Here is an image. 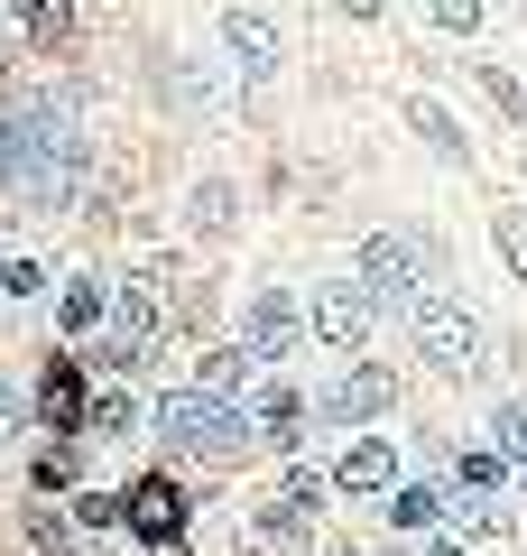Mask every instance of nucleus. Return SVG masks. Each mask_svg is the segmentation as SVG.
<instances>
[{
    "label": "nucleus",
    "mask_w": 527,
    "mask_h": 556,
    "mask_svg": "<svg viewBox=\"0 0 527 556\" xmlns=\"http://www.w3.org/2000/svg\"><path fill=\"white\" fill-rule=\"evenodd\" d=\"M0 288H10V298H38L47 269H38V260H0Z\"/></svg>",
    "instance_id": "cd10ccee"
},
{
    "label": "nucleus",
    "mask_w": 527,
    "mask_h": 556,
    "mask_svg": "<svg viewBox=\"0 0 527 556\" xmlns=\"http://www.w3.org/2000/svg\"><path fill=\"white\" fill-rule=\"evenodd\" d=\"M453 482H463V492H500V482H509V455H500V445H472V455L453 464Z\"/></svg>",
    "instance_id": "6ab92c4d"
},
{
    "label": "nucleus",
    "mask_w": 527,
    "mask_h": 556,
    "mask_svg": "<svg viewBox=\"0 0 527 556\" xmlns=\"http://www.w3.org/2000/svg\"><path fill=\"white\" fill-rule=\"evenodd\" d=\"M28 538H38L47 556H75V519L65 510H28Z\"/></svg>",
    "instance_id": "412c9836"
},
{
    "label": "nucleus",
    "mask_w": 527,
    "mask_h": 556,
    "mask_svg": "<svg viewBox=\"0 0 527 556\" xmlns=\"http://www.w3.org/2000/svg\"><path fill=\"white\" fill-rule=\"evenodd\" d=\"M490 445H500L509 464H527V408H500V417H490Z\"/></svg>",
    "instance_id": "5701e85b"
},
{
    "label": "nucleus",
    "mask_w": 527,
    "mask_h": 556,
    "mask_svg": "<svg viewBox=\"0 0 527 556\" xmlns=\"http://www.w3.org/2000/svg\"><path fill=\"white\" fill-rule=\"evenodd\" d=\"M65 482H75V445H47L38 455V492H65Z\"/></svg>",
    "instance_id": "a878e982"
},
{
    "label": "nucleus",
    "mask_w": 527,
    "mask_h": 556,
    "mask_svg": "<svg viewBox=\"0 0 527 556\" xmlns=\"http://www.w3.org/2000/svg\"><path fill=\"white\" fill-rule=\"evenodd\" d=\"M38 408H47V427H83V417H93V399H83V371H75V362H47Z\"/></svg>",
    "instance_id": "ddd939ff"
},
{
    "label": "nucleus",
    "mask_w": 527,
    "mask_h": 556,
    "mask_svg": "<svg viewBox=\"0 0 527 556\" xmlns=\"http://www.w3.org/2000/svg\"><path fill=\"white\" fill-rule=\"evenodd\" d=\"M241 362H250V343H241V353H204V380H195V390H232Z\"/></svg>",
    "instance_id": "393cba45"
},
{
    "label": "nucleus",
    "mask_w": 527,
    "mask_h": 556,
    "mask_svg": "<svg viewBox=\"0 0 527 556\" xmlns=\"http://www.w3.org/2000/svg\"><path fill=\"white\" fill-rule=\"evenodd\" d=\"M56 316H65V334H93V325L112 316V298H102V278H65V298H56Z\"/></svg>",
    "instance_id": "f3484780"
},
{
    "label": "nucleus",
    "mask_w": 527,
    "mask_h": 556,
    "mask_svg": "<svg viewBox=\"0 0 527 556\" xmlns=\"http://www.w3.org/2000/svg\"><path fill=\"white\" fill-rule=\"evenodd\" d=\"M222 47H232V65H241L250 84L278 75V28L259 20V10H222Z\"/></svg>",
    "instance_id": "1a4fd4ad"
},
{
    "label": "nucleus",
    "mask_w": 527,
    "mask_h": 556,
    "mask_svg": "<svg viewBox=\"0 0 527 556\" xmlns=\"http://www.w3.org/2000/svg\"><path fill=\"white\" fill-rule=\"evenodd\" d=\"M445 510H453V501L435 492V482H398V492H389V519H398V529H435Z\"/></svg>",
    "instance_id": "a211bd4d"
},
{
    "label": "nucleus",
    "mask_w": 527,
    "mask_h": 556,
    "mask_svg": "<svg viewBox=\"0 0 527 556\" xmlns=\"http://www.w3.org/2000/svg\"><path fill=\"white\" fill-rule=\"evenodd\" d=\"M20 28H28L38 56H56V47L75 38V0H20Z\"/></svg>",
    "instance_id": "2eb2a0df"
},
{
    "label": "nucleus",
    "mask_w": 527,
    "mask_h": 556,
    "mask_svg": "<svg viewBox=\"0 0 527 556\" xmlns=\"http://www.w3.org/2000/svg\"><path fill=\"white\" fill-rule=\"evenodd\" d=\"M130 529L149 538V547H176V538H185V492H176L167 473L130 482Z\"/></svg>",
    "instance_id": "0eeeda50"
},
{
    "label": "nucleus",
    "mask_w": 527,
    "mask_h": 556,
    "mask_svg": "<svg viewBox=\"0 0 527 556\" xmlns=\"http://www.w3.org/2000/svg\"><path fill=\"white\" fill-rule=\"evenodd\" d=\"M351 278H361V298H371V306H408L416 298V251L398 232H371L361 260H351Z\"/></svg>",
    "instance_id": "39448f33"
},
{
    "label": "nucleus",
    "mask_w": 527,
    "mask_h": 556,
    "mask_svg": "<svg viewBox=\"0 0 527 556\" xmlns=\"http://www.w3.org/2000/svg\"><path fill=\"white\" fill-rule=\"evenodd\" d=\"M10 427H20V399H10V380H0V437H10Z\"/></svg>",
    "instance_id": "c756f323"
},
{
    "label": "nucleus",
    "mask_w": 527,
    "mask_h": 556,
    "mask_svg": "<svg viewBox=\"0 0 527 556\" xmlns=\"http://www.w3.org/2000/svg\"><path fill=\"white\" fill-rule=\"evenodd\" d=\"M398 399V371H371V362H361V371H343L324 390V417H343V427H361V417H380Z\"/></svg>",
    "instance_id": "6e6552de"
},
{
    "label": "nucleus",
    "mask_w": 527,
    "mask_h": 556,
    "mask_svg": "<svg viewBox=\"0 0 527 556\" xmlns=\"http://www.w3.org/2000/svg\"><path fill=\"white\" fill-rule=\"evenodd\" d=\"M333 10H343V20H380V0H333Z\"/></svg>",
    "instance_id": "7c9ffc66"
},
{
    "label": "nucleus",
    "mask_w": 527,
    "mask_h": 556,
    "mask_svg": "<svg viewBox=\"0 0 527 556\" xmlns=\"http://www.w3.org/2000/svg\"><path fill=\"white\" fill-rule=\"evenodd\" d=\"M435 28H453V38H472V28H481V0H435Z\"/></svg>",
    "instance_id": "c85d7f7f"
},
{
    "label": "nucleus",
    "mask_w": 527,
    "mask_h": 556,
    "mask_svg": "<svg viewBox=\"0 0 527 556\" xmlns=\"http://www.w3.org/2000/svg\"><path fill=\"white\" fill-rule=\"evenodd\" d=\"M333 482H343V492H398V455L380 437H361L343 464H333Z\"/></svg>",
    "instance_id": "f8f14e48"
},
{
    "label": "nucleus",
    "mask_w": 527,
    "mask_h": 556,
    "mask_svg": "<svg viewBox=\"0 0 527 556\" xmlns=\"http://www.w3.org/2000/svg\"><path fill=\"white\" fill-rule=\"evenodd\" d=\"M83 427H102V437H130L139 427V399H93V417Z\"/></svg>",
    "instance_id": "b1692460"
},
{
    "label": "nucleus",
    "mask_w": 527,
    "mask_h": 556,
    "mask_svg": "<svg viewBox=\"0 0 527 556\" xmlns=\"http://www.w3.org/2000/svg\"><path fill=\"white\" fill-rule=\"evenodd\" d=\"M314 510H324V473H287L259 529H269V538H296V529H314Z\"/></svg>",
    "instance_id": "9b49d317"
},
{
    "label": "nucleus",
    "mask_w": 527,
    "mask_h": 556,
    "mask_svg": "<svg viewBox=\"0 0 527 556\" xmlns=\"http://www.w3.org/2000/svg\"><path fill=\"white\" fill-rule=\"evenodd\" d=\"M296 334H306V316H296V298H287V288H269V298H250V353H259V362L296 353Z\"/></svg>",
    "instance_id": "9d476101"
},
{
    "label": "nucleus",
    "mask_w": 527,
    "mask_h": 556,
    "mask_svg": "<svg viewBox=\"0 0 527 556\" xmlns=\"http://www.w3.org/2000/svg\"><path fill=\"white\" fill-rule=\"evenodd\" d=\"M250 427H259L269 445H296V437H306V399L278 380V390H259V399H250Z\"/></svg>",
    "instance_id": "4468645a"
},
{
    "label": "nucleus",
    "mask_w": 527,
    "mask_h": 556,
    "mask_svg": "<svg viewBox=\"0 0 527 556\" xmlns=\"http://www.w3.org/2000/svg\"><path fill=\"white\" fill-rule=\"evenodd\" d=\"M426 556H463V547H453V538H426Z\"/></svg>",
    "instance_id": "2f4dec72"
},
{
    "label": "nucleus",
    "mask_w": 527,
    "mask_h": 556,
    "mask_svg": "<svg viewBox=\"0 0 527 556\" xmlns=\"http://www.w3.org/2000/svg\"><path fill=\"white\" fill-rule=\"evenodd\" d=\"M408 121L435 139V159H445V167H472V139L453 130V112H445V102H408Z\"/></svg>",
    "instance_id": "dca6fc26"
},
{
    "label": "nucleus",
    "mask_w": 527,
    "mask_h": 556,
    "mask_svg": "<svg viewBox=\"0 0 527 556\" xmlns=\"http://www.w3.org/2000/svg\"><path fill=\"white\" fill-rule=\"evenodd\" d=\"M490 241H500V260L527 278V214H518V204H500V214H490Z\"/></svg>",
    "instance_id": "aec40b11"
},
{
    "label": "nucleus",
    "mask_w": 527,
    "mask_h": 556,
    "mask_svg": "<svg viewBox=\"0 0 527 556\" xmlns=\"http://www.w3.org/2000/svg\"><path fill=\"white\" fill-rule=\"evenodd\" d=\"M195 232H232V186H195Z\"/></svg>",
    "instance_id": "4be33fe9"
},
{
    "label": "nucleus",
    "mask_w": 527,
    "mask_h": 556,
    "mask_svg": "<svg viewBox=\"0 0 527 556\" xmlns=\"http://www.w3.org/2000/svg\"><path fill=\"white\" fill-rule=\"evenodd\" d=\"M416 353H426V371L472 380V371H481V325H472V306L426 298V306H416Z\"/></svg>",
    "instance_id": "f03ea898"
},
{
    "label": "nucleus",
    "mask_w": 527,
    "mask_h": 556,
    "mask_svg": "<svg viewBox=\"0 0 527 556\" xmlns=\"http://www.w3.org/2000/svg\"><path fill=\"white\" fill-rule=\"evenodd\" d=\"M314 334L333 343V353H361V334H371V298H361V288H351V278H333V288H314Z\"/></svg>",
    "instance_id": "423d86ee"
},
{
    "label": "nucleus",
    "mask_w": 527,
    "mask_h": 556,
    "mask_svg": "<svg viewBox=\"0 0 527 556\" xmlns=\"http://www.w3.org/2000/svg\"><path fill=\"white\" fill-rule=\"evenodd\" d=\"M157 437L176 445V455H195V464H241L250 455V408H232L222 390H176L167 408H157Z\"/></svg>",
    "instance_id": "f257e3e1"
},
{
    "label": "nucleus",
    "mask_w": 527,
    "mask_h": 556,
    "mask_svg": "<svg viewBox=\"0 0 527 556\" xmlns=\"http://www.w3.org/2000/svg\"><path fill=\"white\" fill-rule=\"evenodd\" d=\"M481 93H490V102H500V112H509V121H527V93H518V84H509V75H500V65H481Z\"/></svg>",
    "instance_id": "bb28decb"
},
{
    "label": "nucleus",
    "mask_w": 527,
    "mask_h": 556,
    "mask_svg": "<svg viewBox=\"0 0 527 556\" xmlns=\"http://www.w3.org/2000/svg\"><path fill=\"white\" fill-rule=\"evenodd\" d=\"M157 298L149 288H130V298H112V334L93 343V362H112V371H149V353H157Z\"/></svg>",
    "instance_id": "20e7f679"
},
{
    "label": "nucleus",
    "mask_w": 527,
    "mask_h": 556,
    "mask_svg": "<svg viewBox=\"0 0 527 556\" xmlns=\"http://www.w3.org/2000/svg\"><path fill=\"white\" fill-rule=\"evenodd\" d=\"M75 139H65V121H47V112H10L0 121V186H38L47 167L65 159Z\"/></svg>",
    "instance_id": "7ed1b4c3"
}]
</instances>
